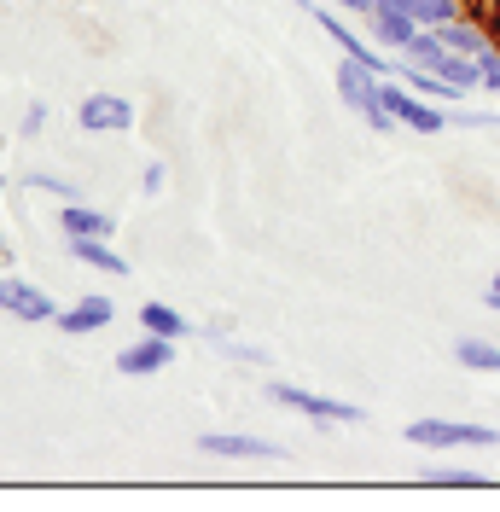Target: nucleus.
Masks as SVG:
<instances>
[{
  "mask_svg": "<svg viewBox=\"0 0 500 512\" xmlns=\"http://www.w3.org/2000/svg\"><path fill=\"white\" fill-rule=\"evenodd\" d=\"M268 402H280V408L314 419V425H361V419H367L355 402H332V396H314V390L285 384V379H268Z\"/></svg>",
  "mask_w": 500,
  "mask_h": 512,
  "instance_id": "nucleus-1",
  "label": "nucleus"
},
{
  "mask_svg": "<svg viewBox=\"0 0 500 512\" xmlns=\"http://www.w3.org/2000/svg\"><path fill=\"white\" fill-rule=\"evenodd\" d=\"M378 99H384V111L396 117V128H413V134H442V128H448V111L431 105L425 94H413V88L396 82V76L378 82Z\"/></svg>",
  "mask_w": 500,
  "mask_h": 512,
  "instance_id": "nucleus-2",
  "label": "nucleus"
},
{
  "mask_svg": "<svg viewBox=\"0 0 500 512\" xmlns=\"http://www.w3.org/2000/svg\"><path fill=\"white\" fill-rule=\"evenodd\" d=\"M407 443L419 448H495L500 431L495 425H460V419H413Z\"/></svg>",
  "mask_w": 500,
  "mask_h": 512,
  "instance_id": "nucleus-3",
  "label": "nucleus"
},
{
  "mask_svg": "<svg viewBox=\"0 0 500 512\" xmlns=\"http://www.w3.org/2000/svg\"><path fill=\"white\" fill-rule=\"evenodd\" d=\"M169 361H175V338L146 332V338H134V344L117 355V373H123V379H152V373H163Z\"/></svg>",
  "mask_w": 500,
  "mask_h": 512,
  "instance_id": "nucleus-4",
  "label": "nucleus"
},
{
  "mask_svg": "<svg viewBox=\"0 0 500 512\" xmlns=\"http://www.w3.org/2000/svg\"><path fill=\"white\" fill-rule=\"evenodd\" d=\"M0 309L18 320H59V309H53V297L41 286H30V280H18V274H0Z\"/></svg>",
  "mask_w": 500,
  "mask_h": 512,
  "instance_id": "nucleus-5",
  "label": "nucleus"
},
{
  "mask_svg": "<svg viewBox=\"0 0 500 512\" xmlns=\"http://www.w3.org/2000/svg\"><path fill=\"white\" fill-rule=\"evenodd\" d=\"M128 123H134V105L117 94H94V99L76 105V128L82 134H123Z\"/></svg>",
  "mask_w": 500,
  "mask_h": 512,
  "instance_id": "nucleus-6",
  "label": "nucleus"
},
{
  "mask_svg": "<svg viewBox=\"0 0 500 512\" xmlns=\"http://www.w3.org/2000/svg\"><path fill=\"white\" fill-rule=\"evenodd\" d=\"M198 448L216 454V460H285L280 443H268V437H239V431H204Z\"/></svg>",
  "mask_w": 500,
  "mask_h": 512,
  "instance_id": "nucleus-7",
  "label": "nucleus"
},
{
  "mask_svg": "<svg viewBox=\"0 0 500 512\" xmlns=\"http://www.w3.org/2000/svg\"><path fill=\"white\" fill-rule=\"evenodd\" d=\"M367 30H373L378 47H390V53H407V47H413V35H419V24L407 18L396 0H373V12H367Z\"/></svg>",
  "mask_w": 500,
  "mask_h": 512,
  "instance_id": "nucleus-8",
  "label": "nucleus"
},
{
  "mask_svg": "<svg viewBox=\"0 0 500 512\" xmlns=\"http://www.w3.org/2000/svg\"><path fill=\"white\" fill-rule=\"evenodd\" d=\"M378 82H384V76H378V70H367V64H355V59L338 64V99H344L349 111H361V117L384 105V99H378Z\"/></svg>",
  "mask_w": 500,
  "mask_h": 512,
  "instance_id": "nucleus-9",
  "label": "nucleus"
},
{
  "mask_svg": "<svg viewBox=\"0 0 500 512\" xmlns=\"http://www.w3.org/2000/svg\"><path fill=\"white\" fill-rule=\"evenodd\" d=\"M314 18H320V30H326V35H332V41H338V47H344V59L367 64V70H378V76H390V64L378 59L373 47H367L361 35L349 30V24H344V18H338V12H326V6H314Z\"/></svg>",
  "mask_w": 500,
  "mask_h": 512,
  "instance_id": "nucleus-10",
  "label": "nucleus"
},
{
  "mask_svg": "<svg viewBox=\"0 0 500 512\" xmlns=\"http://www.w3.org/2000/svg\"><path fill=\"white\" fill-rule=\"evenodd\" d=\"M59 227H64V239H111V216L105 210H88L82 198L59 204Z\"/></svg>",
  "mask_w": 500,
  "mask_h": 512,
  "instance_id": "nucleus-11",
  "label": "nucleus"
},
{
  "mask_svg": "<svg viewBox=\"0 0 500 512\" xmlns=\"http://www.w3.org/2000/svg\"><path fill=\"white\" fill-rule=\"evenodd\" d=\"M111 297H82V303H70V309H59V332H99V326H111Z\"/></svg>",
  "mask_w": 500,
  "mask_h": 512,
  "instance_id": "nucleus-12",
  "label": "nucleus"
},
{
  "mask_svg": "<svg viewBox=\"0 0 500 512\" xmlns=\"http://www.w3.org/2000/svg\"><path fill=\"white\" fill-rule=\"evenodd\" d=\"M437 41L448 47V53H466V59H477V53L489 47V30H483L477 18H466V12H460V18H448V24L437 30Z\"/></svg>",
  "mask_w": 500,
  "mask_h": 512,
  "instance_id": "nucleus-13",
  "label": "nucleus"
},
{
  "mask_svg": "<svg viewBox=\"0 0 500 512\" xmlns=\"http://www.w3.org/2000/svg\"><path fill=\"white\" fill-rule=\"evenodd\" d=\"M396 6H402V12L413 18V24H419V30H442L448 18H460V12H466L460 0H396Z\"/></svg>",
  "mask_w": 500,
  "mask_h": 512,
  "instance_id": "nucleus-14",
  "label": "nucleus"
},
{
  "mask_svg": "<svg viewBox=\"0 0 500 512\" xmlns=\"http://www.w3.org/2000/svg\"><path fill=\"white\" fill-rule=\"evenodd\" d=\"M70 256L76 262H88V268H99V274H128V262L105 239H70Z\"/></svg>",
  "mask_w": 500,
  "mask_h": 512,
  "instance_id": "nucleus-15",
  "label": "nucleus"
},
{
  "mask_svg": "<svg viewBox=\"0 0 500 512\" xmlns=\"http://www.w3.org/2000/svg\"><path fill=\"white\" fill-rule=\"evenodd\" d=\"M140 326L157 332V338H181V332H192L187 315H181V309H169V303H146V309H140Z\"/></svg>",
  "mask_w": 500,
  "mask_h": 512,
  "instance_id": "nucleus-16",
  "label": "nucleus"
},
{
  "mask_svg": "<svg viewBox=\"0 0 500 512\" xmlns=\"http://www.w3.org/2000/svg\"><path fill=\"white\" fill-rule=\"evenodd\" d=\"M454 361L471 367V373H500V350L483 344V338H460V344H454Z\"/></svg>",
  "mask_w": 500,
  "mask_h": 512,
  "instance_id": "nucleus-17",
  "label": "nucleus"
},
{
  "mask_svg": "<svg viewBox=\"0 0 500 512\" xmlns=\"http://www.w3.org/2000/svg\"><path fill=\"white\" fill-rule=\"evenodd\" d=\"M30 187H35V192H53L59 204H70V198H82V192L70 187V181H59V175H47V169H30Z\"/></svg>",
  "mask_w": 500,
  "mask_h": 512,
  "instance_id": "nucleus-18",
  "label": "nucleus"
},
{
  "mask_svg": "<svg viewBox=\"0 0 500 512\" xmlns=\"http://www.w3.org/2000/svg\"><path fill=\"white\" fill-rule=\"evenodd\" d=\"M477 70H483V88H495L500 94V41H489V47L477 53Z\"/></svg>",
  "mask_w": 500,
  "mask_h": 512,
  "instance_id": "nucleus-19",
  "label": "nucleus"
},
{
  "mask_svg": "<svg viewBox=\"0 0 500 512\" xmlns=\"http://www.w3.org/2000/svg\"><path fill=\"white\" fill-rule=\"evenodd\" d=\"M425 483H454V489H483V478H477V472H454V466H448V472H425Z\"/></svg>",
  "mask_w": 500,
  "mask_h": 512,
  "instance_id": "nucleus-20",
  "label": "nucleus"
},
{
  "mask_svg": "<svg viewBox=\"0 0 500 512\" xmlns=\"http://www.w3.org/2000/svg\"><path fill=\"white\" fill-rule=\"evenodd\" d=\"M41 128H47V105H30L24 111V134H41Z\"/></svg>",
  "mask_w": 500,
  "mask_h": 512,
  "instance_id": "nucleus-21",
  "label": "nucleus"
},
{
  "mask_svg": "<svg viewBox=\"0 0 500 512\" xmlns=\"http://www.w3.org/2000/svg\"><path fill=\"white\" fill-rule=\"evenodd\" d=\"M140 187H146V192H163V163H146V175H140Z\"/></svg>",
  "mask_w": 500,
  "mask_h": 512,
  "instance_id": "nucleus-22",
  "label": "nucleus"
},
{
  "mask_svg": "<svg viewBox=\"0 0 500 512\" xmlns=\"http://www.w3.org/2000/svg\"><path fill=\"white\" fill-rule=\"evenodd\" d=\"M483 303H489V309H495V315H500V274H495V280H489V291H483Z\"/></svg>",
  "mask_w": 500,
  "mask_h": 512,
  "instance_id": "nucleus-23",
  "label": "nucleus"
},
{
  "mask_svg": "<svg viewBox=\"0 0 500 512\" xmlns=\"http://www.w3.org/2000/svg\"><path fill=\"white\" fill-rule=\"evenodd\" d=\"M338 6H349V12H361V18L373 12V0H338Z\"/></svg>",
  "mask_w": 500,
  "mask_h": 512,
  "instance_id": "nucleus-24",
  "label": "nucleus"
},
{
  "mask_svg": "<svg viewBox=\"0 0 500 512\" xmlns=\"http://www.w3.org/2000/svg\"><path fill=\"white\" fill-rule=\"evenodd\" d=\"M291 6H309V12H314V0H291Z\"/></svg>",
  "mask_w": 500,
  "mask_h": 512,
  "instance_id": "nucleus-25",
  "label": "nucleus"
},
{
  "mask_svg": "<svg viewBox=\"0 0 500 512\" xmlns=\"http://www.w3.org/2000/svg\"><path fill=\"white\" fill-rule=\"evenodd\" d=\"M0 198H6V181H0Z\"/></svg>",
  "mask_w": 500,
  "mask_h": 512,
  "instance_id": "nucleus-26",
  "label": "nucleus"
},
{
  "mask_svg": "<svg viewBox=\"0 0 500 512\" xmlns=\"http://www.w3.org/2000/svg\"><path fill=\"white\" fill-rule=\"evenodd\" d=\"M460 6H466V0H460Z\"/></svg>",
  "mask_w": 500,
  "mask_h": 512,
  "instance_id": "nucleus-27",
  "label": "nucleus"
}]
</instances>
